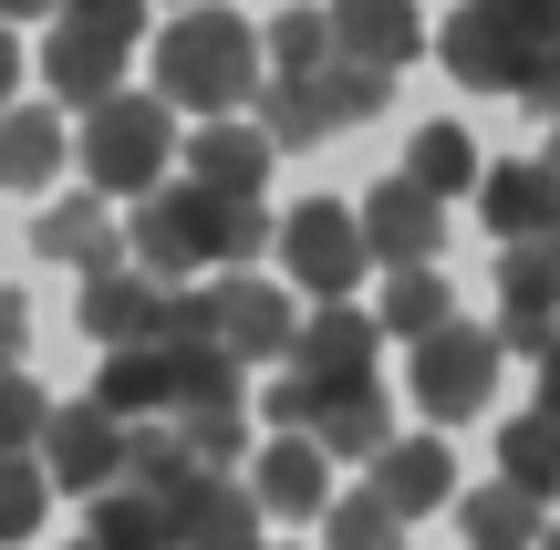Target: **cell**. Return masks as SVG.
I'll return each instance as SVG.
<instances>
[{"instance_id": "obj_1", "label": "cell", "mask_w": 560, "mask_h": 550, "mask_svg": "<svg viewBox=\"0 0 560 550\" xmlns=\"http://www.w3.org/2000/svg\"><path fill=\"white\" fill-rule=\"evenodd\" d=\"M280 239V229L260 219V208H240V198H208V187H187V177H166L156 198L125 219V249H136V270L156 291H177V281H198V270H229L240 281L249 260Z\"/></svg>"}, {"instance_id": "obj_2", "label": "cell", "mask_w": 560, "mask_h": 550, "mask_svg": "<svg viewBox=\"0 0 560 550\" xmlns=\"http://www.w3.org/2000/svg\"><path fill=\"white\" fill-rule=\"evenodd\" d=\"M156 104L177 115H249L260 104V32L240 11H177L156 32Z\"/></svg>"}, {"instance_id": "obj_3", "label": "cell", "mask_w": 560, "mask_h": 550, "mask_svg": "<svg viewBox=\"0 0 560 550\" xmlns=\"http://www.w3.org/2000/svg\"><path fill=\"white\" fill-rule=\"evenodd\" d=\"M436 52H446L457 83L529 104V83H540V62H550V0H467V11L436 21Z\"/></svg>"}, {"instance_id": "obj_4", "label": "cell", "mask_w": 560, "mask_h": 550, "mask_svg": "<svg viewBox=\"0 0 560 550\" xmlns=\"http://www.w3.org/2000/svg\"><path fill=\"white\" fill-rule=\"evenodd\" d=\"M291 332L301 312L280 302V291H260L240 270V281H208V291H166V343H198V353H229V364H291Z\"/></svg>"}, {"instance_id": "obj_5", "label": "cell", "mask_w": 560, "mask_h": 550, "mask_svg": "<svg viewBox=\"0 0 560 550\" xmlns=\"http://www.w3.org/2000/svg\"><path fill=\"white\" fill-rule=\"evenodd\" d=\"M166 145H177V125H166L156 94H115L83 115V187L94 198H156L166 187Z\"/></svg>"}, {"instance_id": "obj_6", "label": "cell", "mask_w": 560, "mask_h": 550, "mask_svg": "<svg viewBox=\"0 0 560 550\" xmlns=\"http://www.w3.org/2000/svg\"><path fill=\"white\" fill-rule=\"evenodd\" d=\"M145 42V11H125V0H94V11H62L52 42H42V73H52L62 104H115L125 94V52Z\"/></svg>"}, {"instance_id": "obj_7", "label": "cell", "mask_w": 560, "mask_h": 550, "mask_svg": "<svg viewBox=\"0 0 560 550\" xmlns=\"http://www.w3.org/2000/svg\"><path fill=\"white\" fill-rule=\"evenodd\" d=\"M260 416L280 436H312L322 457H384L395 447V406H384V385L374 395H301L291 374H280V385L260 395Z\"/></svg>"}, {"instance_id": "obj_8", "label": "cell", "mask_w": 560, "mask_h": 550, "mask_svg": "<svg viewBox=\"0 0 560 550\" xmlns=\"http://www.w3.org/2000/svg\"><path fill=\"white\" fill-rule=\"evenodd\" d=\"M374 353H384L374 312L322 302L312 323L291 332V385H301V395H374Z\"/></svg>"}, {"instance_id": "obj_9", "label": "cell", "mask_w": 560, "mask_h": 550, "mask_svg": "<svg viewBox=\"0 0 560 550\" xmlns=\"http://www.w3.org/2000/svg\"><path fill=\"white\" fill-rule=\"evenodd\" d=\"M208 353L198 343H145V353H104L94 374V406L115 416V426H166V416L187 406V385H198Z\"/></svg>"}, {"instance_id": "obj_10", "label": "cell", "mask_w": 560, "mask_h": 550, "mask_svg": "<svg viewBox=\"0 0 560 550\" xmlns=\"http://www.w3.org/2000/svg\"><path fill=\"white\" fill-rule=\"evenodd\" d=\"M488 385H499V332H488V323H446V332L416 343V406L436 416V426L478 416Z\"/></svg>"}, {"instance_id": "obj_11", "label": "cell", "mask_w": 560, "mask_h": 550, "mask_svg": "<svg viewBox=\"0 0 560 550\" xmlns=\"http://www.w3.org/2000/svg\"><path fill=\"white\" fill-rule=\"evenodd\" d=\"M42 478L73 489L83 510L125 489V426L94 406V395H83V406H52V426H42Z\"/></svg>"}, {"instance_id": "obj_12", "label": "cell", "mask_w": 560, "mask_h": 550, "mask_svg": "<svg viewBox=\"0 0 560 550\" xmlns=\"http://www.w3.org/2000/svg\"><path fill=\"white\" fill-rule=\"evenodd\" d=\"M280 260H291V281L322 291V302H342V291L374 270V260H363V219H353V208H332V198H312V208L280 219Z\"/></svg>"}, {"instance_id": "obj_13", "label": "cell", "mask_w": 560, "mask_h": 550, "mask_svg": "<svg viewBox=\"0 0 560 550\" xmlns=\"http://www.w3.org/2000/svg\"><path fill=\"white\" fill-rule=\"evenodd\" d=\"M499 353H550L560 343V239L499 249Z\"/></svg>"}, {"instance_id": "obj_14", "label": "cell", "mask_w": 560, "mask_h": 550, "mask_svg": "<svg viewBox=\"0 0 560 550\" xmlns=\"http://www.w3.org/2000/svg\"><path fill=\"white\" fill-rule=\"evenodd\" d=\"M353 219H363V260H384V281H395V270H436V249H446V208L416 198L405 177H384Z\"/></svg>"}, {"instance_id": "obj_15", "label": "cell", "mask_w": 560, "mask_h": 550, "mask_svg": "<svg viewBox=\"0 0 560 550\" xmlns=\"http://www.w3.org/2000/svg\"><path fill=\"white\" fill-rule=\"evenodd\" d=\"M83 332H94L104 353L166 343V291L145 281V270H104V281H83Z\"/></svg>"}, {"instance_id": "obj_16", "label": "cell", "mask_w": 560, "mask_h": 550, "mask_svg": "<svg viewBox=\"0 0 560 550\" xmlns=\"http://www.w3.org/2000/svg\"><path fill=\"white\" fill-rule=\"evenodd\" d=\"M478 198H488L499 249H540V239H560V177H550L540 156H529V166H488Z\"/></svg>"}, {"instance_id": "obj_17", "label": "cell", "mask_w": 560, "mask_h": 550, "mask_svg": "<svg viewBox=\"0 0 560 550\" xmlns=\"http://www.w3.org/2000/svg\"><path fill=\"white\" fill-rule=\"evenodd\" d=\"M260 177H270V136H260V125L229 115V125H198V136H187V187L260 208Z\"/></svg>"}, {"instance_id": "obj_18", "label": "cell", "mask_w": 560, "mask_h": 550, "mask_svg": "<svg viewBox=\"0 0 560 550\" xmlns=\"http://www.w3.org/2000/svg\"><path fill=\"white\" fill-rule=\"evenodd\" d=\"M249 499H260L270 519H322L332 510V468H322L312 436H270L260 457H249Z\"/></svg>"}, {"instance_id": "obj_19", "label": "cell", "mask_w": 560, "mask_h": 550, "mask_svg": "<svg viewBox=\"0 0 560 550\" xmlns=\"http://www.w3.org/2000/svg\"><path fill=\"white\" fill-rule=\"evenodd\" d=\"M166 530L177 550H260V499H249V478H198L166 510Z\"/></svg>"}, {"instance_id": "obj_20", "label": "cell", "mask_w": 560, "mask_h": 550, "mask_svg": "<svg viewBox=\"0 0 560 550\" xmlns=\"http://www.w3.org/2000/svg\"><path fill=\"white\" fill-rule=\"evenodd\" d=\"M374 499L395 519H425V510H446L457 499V457L436 447V436H395V447L374 457Z\"/></svg>"}, {"instance_id": "obj_21", "label": "cell", "mask_w": 560, "mask_h": 550, "mask_svg": "<svg viewBox=\"0 0 560 550\" xmlns=\"http://www.w3.org/2000/svg\"><path fill=\"white\" fill-rule=\"evenodd\" d=\"M32 249H42V260H73L83 270V281H104V270H125V229L115 219H104V208H42V219H32Z\"/></svg>"}, {"instance_id": "obj_22", "label": "cell", "mask_w": 560, "mask_h": 550, "mask_svg": "<svg viewBox=\"0 0 560 550\" xmlns=\"http://www.w3.org/2000/svg\"><path fill=\"white\" fill-rule=\"evenodd\" d=\"M499 489H520L529 510L560 499V426H550V416H509V426H499Z\"/></svg>"}, {"instance_id": "obj_23", "label": "cell", "mask_w": 560, "mask_h": 550, "mask_svg": "<svg viewBox=\"0 0 560 550\" xmlns=\"http://www.w3.org/2000/svg\"><path fill=\"white\" fill-rule=\"evenodd\" d=\"M332 52L395 73V62L416 52V11H395V0H342V11H332Z\"/></svg>"}, {"instance_id": "obj_24", "label": "cell", "mask_w": 560, "mask_h": 550, "mask_svg": "<svg viewBox=\"0 0 560 550\" xmlns=\"http://www.w3.org/2000/svg\"><path fill=\"white\" fill-rule=\"evenodd\" d=\"M52 166H62V115L52 104H11L0 115V187H52Z\"/></svg>"}, {"instance_id": "obj_25", "label": "cell", "mask_w": 560, "mask_h": 550, "mask_svg": "<svg viewBox=\"0 0 560 550\" xmlns=\"http://www.w3.org/2000/svg\"><path fill=\"white\" fill-rule=\"evenodd\" d=\"M395 177L416 187V198H436V208H446V198H467L488 166H478V145H467V125H416V156H405Z\"/></svg>"}, {"instance_id": "obj_26", "label": "cell", "mask_w": 560, "mask_h": 550, "mask_svg": "<svg viewBox=\"0 0 560 550\" xmlns=\"http://www.w3.org/2000/svg\"><path fill=\"white\" fill-rule=\"evenodd\" d=\"M198 478H208V468L187 457L177 426H125V489H136V499H166V510H177Z\"/></svg>"}, {"instance_id": "obj_27", "label": "cell", "mask_w": 560, "mask_h": 550, "mask_svg": "<svg viewBox=\"0 0 560 550\" xmlns=\"http://www.w3.org/2000/svg\"><path fill=\"white\" fill-rule=\"evenodd\" d=\"M457 530H467V550H540L550 519L529 510L520 489H499V478H488V489H467V499H457Z\"/></svg>"}, {"instance_id": "obj_28", "label": "cell", "mask_w": 560, "mask_h": 550, "mask_svg": "<svg viewBox=\"0 0 560 550\" xmlns=\"http://www.w3.org/2000/svg\"><path fill=\"white\" fill-rule=\"evenodd\" d=\"M83 550H177V530H166V499H136V489L94 499V510H83Z\"/></svg>"}, {"instance_id": "obj_29", "label": "cell", "mask_w": 560, "mask_h": 550, "mask_svg": "<svg viewBox=\"0 0 560 550\" xmlns=\"http://www.w3.org/2000/svg\"><path fill=\"white\" fill-rule=\"evenodd\" d=\"M446 323H457V302H446L436 270H395L384 302H374V332H395V343H425V332H446Z\"/></svg>"}, {"instance_id": "obj_30", "label": "cell", "mask_w": 560, "mask_h": 550, "mask_svg": "<svg viewBox=\"0 0 560 550\" xmlns=\"http://www.w3.org/2000/svg\"><path fill=\"white\" fill-rule=\"evenodd\" d=\"M260 42H270L280 83H301V73H322V62H332V11H280Z\"/></svg>"}, {"instance_id": "obj_31", "label": "cell", "mask_w": 560, "mask_h": 550, "mask_svg": "<svg viewBox=\"0 0 560 550\" xmlns=\"http://www.w3.org/2000/svg\"><path fill=\"white\" fill-rule=\"evenodd\" d=\"M322 530H332V550H405V519L384 510L374 489H353V499H332V510H322Z\"/></svg>"}, {"instance_id": "obj_32", "label": "cell", "mask_w": 560, "mask_h": 550, "mask_svg": "<svg viewBox=\"0 0 560 550\" xmlns=\"http://www.w3.org/2000/svg\"><path fill=\"white\" fill-rule=\"evenodd\" d=\"M42 426H52V395H42L21 364H0V457H32Z\"/></svg>"}, {"instance_id": "obj_33", "label": "cell", "mask_w": 560, "mask_h": 550, "mask_svg": "<svg viewBox=\"0 0 560 550\" xmlns=\"http://www.w3.org/2000/svg\"><path fill=\"white\" fill-rule=\"evenodd\" d=\"M42 510H52V478H42L32 457H0V550L32 540V530H42Z\"/></svg>"}, {"instance_id": "obj_34", "label": "cell", "mask_w": 560, "mask_h": 550, "mask_svg": "<svg viewBox=\"0 0 560 550\" xmlns=\"http://www.w3.org/2000/svg\"><path fill=\"white\" fill-rule=\"evenodd\" d=\"M21 343H32V312H21V291H0V364H21Z\"/></svg>"}, {"instance_id": "obj_35", "label": "cell", "mask_w": 560, "mask_h": 550, "mask_svg": "<svg viewBox=\"0 0 560 550\" xmlns=\"http://www.w3.org/2000/svg\"><path fill=\"white\" fill-rule=\"evenodd\" d=\"M540 416H550V426H560V343L540 353Z\"/></svg>"}, {"instance_id": "obj_36", "label": "cell", "mask_w": 560, "mask_h": 550, "mask_svg": "<svg viewBox=\"0 0 560 550\" xmlns=\"http://www.w3.org/2000/svg\"><path fill=\"white\" fill-rule=\"evenodd\" d=\"M11 83H21V42L0 32V115H11Z\"/></svg>"}, {"instance_id": "obj_37", "label": "cell", "mask_w": 560, "mask_h": 550, "mask_svg": "<svg viewBox=\"0 0 560 550\" xmlns=\"http://www.w3.org/2000/svg\"><path fill=\"white\" fill-rule=\"evenodd\" d=\"M540 166H550V177H560V125H550V156H540Z\"/></svg>"}, {"instance_id": "obj_38", "label": "cell", "mask_w": 560, "mask_h": 550, "mask_svg": "<svg viewBox=\"0 0 560 550\" xmlns=\"http://www.w3.org/2000/svg\"><path fill=\"white\" fill-rule=\"evenodd\" d=\"M540 550H560V519H550V530H540Z\"/></svg>"}]
</instances>
